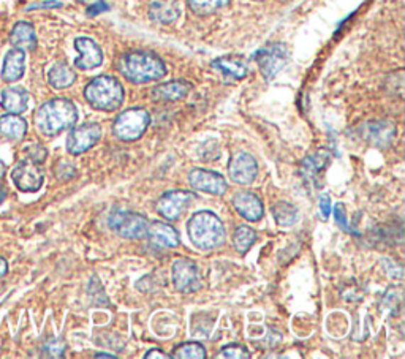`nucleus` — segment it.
<instances>
[{
  "label": "nucleus",
  "instance_id": "nucleus-11",
  "mask_svg": "<svg viewBox=\"0 0 405 359\" xmlns=\"http://www.w3.org/2000/svg\"><path fill=\"white\" fill-rule=\"evenodd\" d=\"M101 138V127L99 123H84L74 127L67 138V150L72 155H81L92 149Z\"/></svg>",
  "mask_w": 405,
  "mask_h": 359
},
{
  "label": "nucleus",
  "instance_id": "nucleus-33",
  "mask_svg": "<svg viewBox=\"0 0 405 359\" xmlns=\"http://www.w3.org/2000/svg\"><path fill=\"white\" fill-rule=\"evenodd\" d=\"M45 355L46 356H51V358H62L65 353V343L62 342V341H57V339H54L51 342H48L45 345Z\"/></svg>",
  "mask_w": 405,
  "mask_h": 359
},
{
  "label": "nucleus",
  "instance_id": "nucleus-1",
  "mask_svg": "<svg viewBox=\"0 0 405 359\" xmlns=\"http://www.w3.org/2000/svg\"><path fill=\"white\" fill-rule=\"evenodd\" d=\"M78 121V109L68 99H52L43 103L35 114V126L43 136H57L73 128Z\"/></svg>",
  "mask_w": 405,
  "mask_h": 359
},
{
  "label": "nucleus",
  "instance_id": "nucleus-10",
  "mask_svg": "<svg viewBox=\"0 0 405 359\" xmlns=\"http://www.w3.org/2000/svg\"><path fill=\"white\" fill-rule=\"evenodd\" d=\"M194 199L195 195L192 192L171 190L160 197L155 204V209L165 220H177L185 212V209L194 203Z\"/></svg>",
  "mask_w": 405,
  "mask_h": 359
},
{
  "label": "nucleus",
  "instance_id": "nucleus-15",
  "mask_svg": "<svg viewBox=\"0 0 405 359\" xmlns=\"http://www.w3.org/2000/svg\"><path fill=\"white\" fill-rule=\"evenodd\" d=\"M233 206H235L239 216L245 219L247 222H258L265 214L263 203L252 192H238L233 197Z\"/></svg>",
  "mask_w": 405,
  "mask_h": 359
},
{
  "label": "nucleus",
  "instance_id": "nucleus-22",
  "mask_svg": "<svg viewBox=\"0 0 405 359\" xmlns=\"http://www.w3.org/2000/svg\"><path fill=\"white\" fill-rule=\"evenodd\" d=\"M181 10L176 0H152L149 5V16L159 24H171L179 18Z\"/></svg>",
  "mask_w": 405,
  "mask_h": 359
},
{
  "label": "nucleus",
  "instance_id": "nucleus-31",
  "mask_svg": "<svg viewBox=\"0 0 405 359\" xmlns=\"http://www.w3.org/2000/svg\"><path fill=\"white\" fill-rule=\"evenodd\" d=\"M221 358H230V359H249L250 353L249 350H247L244 345H239V343H231V345H226V347L222 348Z\"/></svg>",
  "mask_w": 405,
  "mask_h": 359
},
{
  "label": "nucleus",
  "instance_id": "nucleus-5",
  "mask_svg": "<svg viewBox=\"0 0 405 359\" xmlns=\"http://www.w3.org/2000/svg\"><path fill=\"white\" fill-rule=\"evenodd\" d=\"M150 117L146 109L130 108L118 116L113 132L121 141H136L149 127Z\"/></svg>",
  "mask_w": 405,
  "mask_h": 359
},
{
  "label": "nucleus",
  "instance_id": "nucleus-27",
  "mask_svg": "<svg viewBox=\"0 0 405 359\" xmlns=\"http://www.w3.org/2000/svg\"><path fill=\"white\" fill-rule=\"evenodd\" d=\"M272 217L280 226H293L298 222V209L296 206L287 201H279L272 206Z\"/></svg>",
  "mask_w": 405,
  "mask_h": 359
},
{
  "label": "nucleus",
  "instance_id": "nucleus-35",
  "mask_svg": "<svg viewBox=\"0 0 405 359\" xmlns=\"http://www.w3.org/2000/svg\"><path fill=\"white\" fill-rule=\"evenodd\" d=\"M74 175H77V168L67 162H60L59 167L56 168V177L60 179V181H68V179H72Z\"/></svg>",
  "mask_w": 405,
  "mask_h": 359
},
{
  "label": "nucleus",
  "instance_id": "nucleus-13",
  "mask_svg": "<svg viewBox=\"0 0 405 359\" xmlns=\"http://www.w3.org/2000/svg\"><path fill=\"white\" fill-rule=\"evenodd\" d=\"M189 182L195 190L209 193V195L221 197L226 192L225 177L216 171L196 168L194 171H190Z\"/></svg>",
  "mask_w": 405,
  "mask_h": 359
},
{
  "label": "nucleus",
  "instance_id": "nucleus-41",
  "mask_svg": "<svg viewBox=\"0 0 405 359\" xmlns=\"http://www.w3.org/2000/svg\"><path fill=\"white\" fill-rule=\"evenodd\" d=\"M6 197H9V192H6V189L4 187V185L0 184V204H2V203L5 201Z\"/></svg>",
  "mask_w": 405,
  "mask_h": 359
},
{
  "label": "nucleus",
  "instance_id": "nucleus-17",
  "mask_svg": "<svg viewBox=\"0 0 405 359\" xmlns=\"http://www.w3.org/2000/svg\"><path fill=\"white\" fill-rule=\"evenodd\" d=\"M30 101V94L24 87L10 86L6 87L0 96V105L10 114H23L27 111Z\"/></svg>",
  "mask_w": 405,
  "mask_h": 359
},
{
  "label": "nucleus",
  "instance_id": "nucleus-6",
  "mask_svg": "<svg viewBox=\"0 0 405 359\" xmlns=\"http://www.w3.org/2000/svg\"><path fill=\"white\" fill-rule=\"evenodd\" d=\"M108 225L123 239H143L148 234L149 220L136 212L113 211L108 217Z\"/></svg>",
  "mask_w": 405,
  "mask_h": 359
},
{
  "label": "nucleus",
  "instance_id": "nucleus-30",
  "mask_svg": "<svg viewBox=\"0 0 405 359\" xmlns=\"http://www.w3.org/2000/svg\"><path fill=\"white\" fill-rule=\"evenodd\" d=\"M171 356L179 358V359H204L206 348L198 342H185L179 345V347H176L174 353Z\"/></svg>",
  "mask_w": 405,
  "mask_h": 359
},
{
  "label": "nucleus",
  "instance_id": "nucleus-14",
  "mask_svg": "<svg viewBox=\"0 0 405 359\" xmlns=\"http://www.w3.org/2000/svg\"><path fill=\"white\" fill-rule=\"evenodd\" d=\"M74 50L79 53V57L74 60V67L79 68V70H94V68L101 65V48L92 38L78 37L74 40Z\"/></svg>",
  "mask_w": 405,
  "mask_h": 359
},
{
  "label": "nucleus",
  "instance_id": "nucleus-25",
  "mask_svg": "<svg viewBox=\"0 0 405 359\" xmlns=\"http://www.w3.org/2000/svg\"><path fill=\"white\" fill-rule=\"evenodd\" d=\"M74 81H77V73L67 64H64V62H57L48 72V82H50L51 87L57 89V91L73 86Z\"/></svg>",
  "mask_w": 405,
  "mask_h": 359
},
{
  "label": "nucleus",
  "instance_id": "nucleus-43",
  "mask_svg": "<svg viewBox=\"0 0 405 359\" xmlns=\"http://www.w3.org/2000/svg\"><path fill=\"white\" fill-rule=\"evenodd\" d=\"M95 358H116L114 355H108V353H97Z\"/></svg>",
  "mask_w": 405,
  "mask_h": 359
},
{
  "label": "nucleus",
  "instance_id": "nucleus-12",
  "mask_svg": "<svg viewBox=\"0 0 405 359\" xmlns=\"http://www.w3.org/2000/svg\"><path fill=\"white\" fill-rule=\"evenodd\" d=\"M258 175V163L253 155L247 152H238L228 163V176L235 184L249 185Z\"/></svg>",
  "mask_w": 405,
  "mask_h": 359
},
{
  "label": "nucleus",
  "instance_id": "nucleus-28",
  "mask_svg": "<svg viewBox=\"0 0 405 359\" xmlns=\"http://www.w3.org/2000/svg\"><path fill=\"white\" fill-rule=\"evenodd\" d=\"M255 241H257L255 231H253L250 226H245V225L238 226L235 230V234H233V245H235V248L239 253L249 252L250 247L255 244Z\"/></svg>",
  "mask_w": 405,
  "mask_h": 359
},
{
  "label": "nucleus",
  "instance_id": "nucleus-2",
  "mask_svg": "<svg viewBox=\"0 0 405 359\" xmlns=\"http://www.w3.org/2000/svg\"><path fill=\"white\" fill-rule=\"evenodd\" d=\"M118 70L135 84H148V82L159 81L167 74L165 62L148 51H132L123 54L118 62Z\"/></svg>",
  "mask_w": 405,
  "mask_h": 359
},
{
  "label": "nucleus",
  "instance_id": "nucleus-32",
  "mask_svg": "<svg viewBox=\"0 0 405 359\" xmlns=\"http://www.w3.org/2000/svg\"><path fill=\"white\" fill-rule=\"evenodd\" d=\"M24 154H26V158H29V160L37 162V163H43L48 157L46 148L41 146V144H30V146H27L24 149Z\"/></svg>",
  "mask_w": 405,
  "mask_h": 359
},
{
  "label": "nucleus",
  "instance_id": "nucleus-4",
  "mask_svg": "<svg viewBox=\"0 0 405 359\" xmlns=\"http://www.w3.org/2000/svg\"><path fill=\"white\" fill-rule=\"evenodd\" d=\"M89 105L99 111H116L123 103V87L113 76H97L84 89Z\"/></svg>",
  "mask_w": 405,
  "mask_h": 359
},
{
  "label": "nucleus",
  "instance_id": "nucleus-39",
  "mask_svg": "<svg viewBox=\"0 0 405 359\" xmlns=\"http://www.w3.org/2000/svg\"><path fill=\"white\" fill-rule=\"evenodd\" d=\"M144 358H146V359H170V358H173V356L168 355V353H165V351H162L159 348H154V350H149Z\"/></svg>",
  "mask_w": 405,
  "mask_h": 359
},
{
  "label": "nucleus",
  "instance_id": "nucleus-34",
  "mask_svg": "<svg viewBox=\"0 0 405 359\" xmlns=\"http://www.w3.org/2000/svg\"><path fill=\"white\" fill-rule=\"evenodd\" d=\"M334 217H335V222H338V225L342 228V230L347 231V233H353L355 231L350 228L348 225V220H347V214H345V206L344 204H335V208H334Z\"/></svg>",
  "mask_w": 405,
  "mask_h": 359
},
{
  "label": "nucleus",
  "instance_id": "nucleus-7",
  "mask_svg": "<svg viewBox=\"0 0 405 359\" xmlns=\"http://www.w3.org/2000/svg\"><path fill=\"white\" fill-rule=\"evenodd\" d=\"M255 60L265 79H272L290 60V51L284 43H270L257 51Z\"/></svg>",
  "mask_w": 405,
  "mask_h": 359
},
{
  "label": "nucleus",
  "instance_id": "nucleus-24",
  "mask_svg": "<svg viewBox=\"0 0 405 359\" xmlns=\"http://www.w3.org/2000/svg\"><path fill=\"white\" fill-rule=\"evenodd\" d=\"M27 133V122L19 114L0 116V136L9 141H21Z\"/></svg>",
  "mask_w": 405,
  "mask_h": 359
},
{
  "label": "nucleus",
  "instance_id": "nucleus-18",
  "mask_svg": "<svg viewBox=\"0 0 405 359\" xmlns=\"http://www.w3.org/2000/svg\"><path fill=\"white\" fill-rule=\"evenodd\" d=\"M26 72V53L18 48H13L6 53L2 68V78L5 82H16L24 76Z\"/></svg>",
  "mask_w": 405,
  "mask_h": 359
},
{
  "label": "nucleus",
  "instance_id": "nucleus-38",
  "mask_svg": "<svg viewBox=\"0 0 405 359\" xmlns=\"http://www.w3.org/2000/svg\"><path fill=\"white\" fill-rule=\"evenodd\" d=\"M108 9L109 6L103 2V0H99L97 4H94V5H91L87 9V15L89 16H95V15H100V13H103V11H108Z\"/></svg>",
  "mask_w": 405,
  "mask_h": 359
},
{
  "label": "nucleus",
  "instance_id": "nucleus-16",
  "mask_svg": "<svg viewBox=\"0 0 405 359\" xmlns=\"http://www.w3.org/2000/svg\"><path fill=\"white\" fill-rule=\"evenodd\" d=\"M358 132L366 141L385 148L394 140L396 128L389 122H366L360 127Z\"/></svg>",
  "mask_w": 405,
  "mask_h": 359
},
{
  "label": "nucleus",
  "instance_id": "nucleus-21",
  "mask_svg": "<svg viewBox=\"0 0 405 359\" xmlns=\"http://www.w3.org/2000/svg\"><path fill=\"white\" fill-rule=\"evenodd\" d=\"M146 236L159 247L174 248L179 245V234H177V231L173 226L168 223H163V222L149 223Z\"/></svg>",
  "mask_w": 405,
  "mask_h": 359
},
{
  "label": "nucleus",
  "instance_id": "nucleus-36",
  "mask_svg": "<svg viewBox=\"0 0 405 359\" xmlns=\"http://www.w3.org/2000/svg\"><path fill=\"white\" fill-rule=\"evenodd\" d=\"M318 208H320L318 217H320V220H323V222H325V220L329 219V214H331V198H329V195H321L320 197Z\"/></svg>",
  "mask_w": 405,
  "mask_h": 359
},
{
  "label": "nucleus",
  "instance_id": "nucleus-8",
  "mask_svg": "<svg viewBox=\"0 0 405 359\" xmlns=\"http://www.w3.org/2000/svg\"><path fill=\"white\" fill-rule=\"evenodd\" d=\"M11 181L15 182L18 190L24 193L38 192L45 182V170L41 163L26 158L11 170Z\"/></svg>",
  "mask_w": 405,
  "mask_h": 359
},
{
  "label": "nucleus",
  "instance_id": "nucleus-23",
  "mask_svg": "<svg viewBox=\"0 0 405 359\" xmlns=\"http://www.w3.org/2000/svg\"><path fill=\"white\" fill-rule=\"evenodd\" d=\"M190 84L185 81H170L165 82V84L157 86L152 92H150V96L155 101H162V103H168V101H177L182 100L185 95L189 94L190 91Z\"/></svg>",
  "mask_w": 405,
  "mask_h": 359
},
{
  "label": "nucleus",
  "instance_id": "nucleus-40",
  "mask_svg": "<svg viewBox=\"0 0 405 359\" xmlns=\"http://www.w3.org/2000/svg\"><path fill=\"white\" fill-rule=\"evenodd\" d=\"M9 272V261H6L4 257H0V279L6 275Z\"/></svg>",
  "mask_w": 405,
  "mask_h": 359
},
{
  "label": "nucleus",
  "instance_id": "nucleus-37",
  "mask_svg": "<svg viewBox=\"0 0 405 359\" xmlns=\"http://www.w3.org/2000/svg\"><path fill=\"white\" fill-rule=\"evenodd\" d=\"M62 4L57 0H46V2H38V4H30L26 6V11H33V10H51V9H60Z\"/></svg>",
  "mask_w": 405,
  "mask_h": 359
},
{
  "label": "nucleus",
  "instance_id": "nucleus-19",
  "mask_svg": "<svg viewBox=\"0 0 405 359\" xmlns=\"http://www.w3.org/2000/svg\"><path fill=\"white\" fill-rule=\"evenodd\" d=\"M329 163H331V154L325 149H320L315 154L304 158L303 163H301V172H303L306 181L317 182V177L329 167Z\"/></svg>",
  "mask_w": 405,
  "mask_h": 359
},
{
  "label": "nucleus",
  "instance_id": "nucleus-3",
  "mask_svg": "<svg viewBox=\"0 0 405 359\" xmlns=\"http://www.w3.org/2000/svg\"><path fill=\"white\" fill-rule=\"evenodd\" d=\"M187 231L192 244L200 250H212L223 244L225 226L222 220L211 211L196 212L190 217Z\"/></svg>",
  "mask_w": 405,
  "mask_h": 359
},
{
  "label": "nucleus",
  "instance_id": "nucleus-26",
  "mask_svg": "<svg viewBox=\"0 0 405 359\" xmlns=\"http://www.w3.org/2000/svg\"><path fill=\"white\" fill-rule=\"evenodd\" d=\"M212 68L222 73L225 78L230 79H243L247 74V67L239 59L235 57H221L212 62Z\"/></svg>",
  "mask_w": 405,
  "mask_h": 359
},
{
  "label": "nucleus",
  "instance_id": "nucleus-44",
  "mask_svg": "<svg viewBox=\"0 0 405 359\" xmlns=\"http://www.w3.org/2000/svg\"><path fill=\"white\" fill-rule=\"evenodd\" d=\"M78 2H84V0H78Z\"/></svg>",
  "mask_w": 405,
  "mask_h": 359
},
{
  "label": "nucleus",
  "instance_id": "nucleus-9",
  "mask_svg": "<svg viewBox=\"0 0 405 359\" xmlns=\"http://www.w3.org/2000/svg\"><path fill=\"white\" fill-rule=\"evenodd\" d=\"M171 277H173V285L179 293H195L201 288L203 280L200 275V269L196 267L194 261L179 258L173 263L171 269Z\"/></svg>",
  "mask_w": 405,
  "mask_h": 359
},
{
  "label": "nucleus",
  "instance_id": "nucleus-29",
  "mask_svg": "<svg viewBox=\"0 0 405 359\" xmlns=\"http://www.w3.org/2000/svg\"><path fill=\"white\" fill-rule=\"evenodd\" d=\"M230 4V0H189L190 10L198 16H208Z\"/></svg>",
  "mask_w": 405,
  "mask_h": 359
},
{
  "label": "nucleus",
  "instance_id": "nucleus-42",
  "mask_svg": "<svg viewBox=\"0 0 405 359\" xmlns=\"http://www.w3.org/2000/svg\"><path fill=\"white\" fill-rule=\"evenodd\" d=\"M5 175H6V167H5V163L0 160V179H2Z\"/></svg>",
  "mask_w": 405,
  "mask_h": 359
},
{
  "label": "nucleus",
  "instance_id": "nucleus-20",
  "mask_svg": "<svg viewBox=\"0 0 405 359\" xmlns=\"http://www.w3.org/2000/svg\"><path fill=\"white\" fill-rule=\"evenodd\" d=\"M10 43L23 51H33L37 48L35 29L27 21H19L10 32Z\"/></svg>",
  "mask_w": 405,
  "mask_h": 359
}]
</instances>
